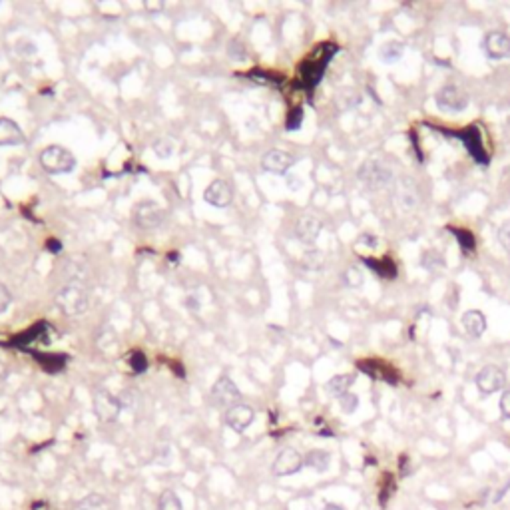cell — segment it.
Instances as JSON below:
<instances>
[{"label":"cell","mask_w":510,"mask_h":510,"mask_svg":"<svg viewBox=\"0 0 510 510\" xmlns=\"http://www.w3.org/2000/svg\"><path fill=\"white\" fill-rule=\"evenodd\" d=\"M38 361L42 363L46 371L54 373V371H60L66 363V355H54V353H48V355H38Z\"/></svg>","instance_id":"484cf974"},{"label":"cell","mask_w":510,"mask_h":510,"mask_svg":"<svg viewBox=\"0 0 510 510\" xmlns=\"http://www.w3.org/2000/svg\"><path fill=\"white\" fill-rule=\"evenodd\" d=\"M329 463H331V456L329 452H325V450H311L307 456H305V465L311 466L313 470L317 472H325L327 468H329Z\"/></svg>","instance_id":"603a6c76"},{"label":"cell","mask_w":510,"mask_h":510,"mask_svg":"<svg viewBox=\"0 0 510 510\" xmlns=\"http://www.w3.org/2000/svg\"><path fill=\"white\" fill-rule=\"evenodd\" d=\"M24 144V134L20 126L10 118H0V148H13Z\"/></svg>","instance_id":"e0dca14e"},{"label":"cell","mask_w":510,"mask_h":510,"mask_svg":"<svg viewBox=\"0 0 510 510\" xmlns=\"http://www.w3.org/2000/svg\"><path fill=\"white\" fill-rule=\"evenodd\" d=\"M339 405H341V411H343V413L351 415V413H355L357 406H359V397L353 395V393H345L343 397H339Z\"/></svg>","instance_id":"1f68e13d"},{"label":"cell","mask_w":510,"mask_h":510,"mask_svg":"<svg viewBox=\"0 0 510 510\" xmlns=\"http://www.w3.org/2000/svg\"><path fill=\"white\" fill-rule=\"evenodd\" d=\"M507 383V375L500 367L496 365H486L484 369H480L477 375V387L482 395H493L496 390H500Z\"/></svg>","instance_id":"30bf717a"},{"label":"cell","mask_w":510,"mask_h":510,"mask_svg":"<svg viewBox=\"0 0 510 510\" xmlns=\"http://www.w3.org/2000/svg\"><path fill=\"white\" fill-rule=\"evenodd\" d=\"M10 303H13V295L8 291V287L0 283V313H4L10 307Z\"/></svg>","instance_id":"d590c367"},{"label":"cell","mask_w":510,"mask_h":510,"mask_svg":"<svg viewBox=\"0 0 510 510\" xmlns=\"http://www.w3.org/2000/svg\"><path fill=\"white\" fill-rule=\"evenodd\" d=\"M151 150L156 151L158 158L165 160V158H170V156L174 154V140H170V138H158V140L154 142Z\"/></svg>","instance_id":"83f0119b"},{"label":"cell","mask_w":510,"mask_h":510,"mask_svg":"<svg viewBox=\"0 0 510 510\" xmlns=\"http://www.w3.org/2000/svg\"><path fill=\"white\" fill-rule=\"evenodd\" d=\"M162 222H164V211H162V208L156 201L146 199V201H140L134 208V224L140 229L150 231V229L160 227Z\"/></svg>","instance_id":"5b68a950"},{"label":"cell","mask_w":510,"mask_h":510,"mask_svg":"<svg viewBox=\"0 0 510 510\" xmlns=\"http://www.w3.org/2000/svg\"><path fill=\"white\" fill-rule=\"evenodd\" d=\"M359 241L363 245H369V247H377V245H379V243H377V238H373V236H361Z\"/></svg>","instance_id":"b9f144b4"},{"label":"cell","mask_w":510,"mask_h":510,"mask_svg":"<svg viewBox=\"0 0 510 510\" xmlns=\"http://www.w3.org/2000/svg\"><path fill=\"white\" fill-rule=\"evenodd\" d=\"M359 180L367 190L381 192V190H387L395 178H393V172H390L389 165L371 160V162H365L359 167Z\"/></svg>","instance_id":"3957f363"},{"label":"cell","mask_w":510,"mask_h":510,"mask_svg":"<svg viewBox=\"0 0 510 510\" xmlns=\"http://www.w3.org/2000/svg\"><path fill=\"white\" fill-rule=\"evenodd\" d=\"M325 510H345L343 507H339V504H333V502H329L327 507H325Z\"/></svg>","instance_id":"7bdbcfd3"},{"label":"cell","mask_w":510,"mask_h":510,"mask_svg":"<svg viewBox=\"0 0 510 510\" xmlns=\"http://www.w3.org/2000/svg\"><path fill=\"white\" fill-rule=\"evenodd\" d=\"M463 329L468 333V337L472 339H479L482 337V333L486 331V317L482 311H477V309H470L463 315Z\"/></svg>","instance_id":"d6986e66"},{"label":"cell","mask_w":510,"mask_h":510,"mask_svg":"<svg viewBox=\"0 0 510 510\" xmlns=\"http://www.w3.org/2000/svg\"><path fill=\"white\" fill-rule=\"evenodd\" d=\"M500 411L504 419H510V390H504V395L500 397Z\"/></svg>","instance_id":"f35d334b"},{"label":"cell","mask_w":510,"mask_h":510,"mask_svg":"<svg viewBox=\"0 0 510 510\" xmlns=\"http://www.w3.org/2000/svg\"><path fill=\"white\" fill-rule=\"evenodd\" d=\"M435 102L443 112H463L468 106V94L459 86H443L436 92Z\"/></svg>","instance_id":"52a82bcc"},{"label":"cell","mask_w":510,"mask_h":510,"mask_svg":"<svg viewBox=\"0 0 510 510\" xmlns=\"http://www.w3.org/2000/svg\"><path fill=\"white\" fill-rule=\"evenodd\" d=\"M371 270L375 271L377 275H381V277H395V265H393V261L390 259H381V261H375V259H363Z\"/></svg>","instance_id":"d4e9b609"},{"label":"cell","mask_w":510,"mask_h":510,"mask_svg":"<svg viewBox=\"0 0 510 510\" xmlns=\"http://www.w3.org/2000/svg\"><path fill=\"white\" fill-rule=\"evenodd\" d=\"M335 52H337V46L323 44L321 48H317L315 56L311 60L301 64V80H303L305 88H315L319 84V80L325 74V68H327L331 56Z\"/></svg>","instance_id":"6da1fadb"},{"label":"cell","mask_w":510,"mask_h":510,"mask_svg":"<svg viewBox=\"0 0 510 510\" xmlns=\"http://www.w3.org/2000/svg\"><path fill=\"white\" fill-rule=\"evenodd\" d=\"M293 164H295V158L283 150H270L261 160L263 170L271 172V174H286Z\"/></svg>","instance_id":"9a60e30c"},{"label":"cell","mask_w":510,"mask_h":510,"mask_svg":"<svg viewBox=\"0 0 510 510\" xmlns=\"http://www.w3.org/2000/svg\"><path fill=\"white\" fill-rule=\"evenodd\" d=\"M46 331H50V325H48L46 321H40V323L32 325L28 331H24V333L16 335L15 341H13V345L26 347V345H31V343H34V341H40V337H44Z\"/></svg>","instance_id":"ffe728a7"},{"label":"cell","mask_w":510,"mask_h":510,"mask_svg":"<svg viewBox=\"0 0 510 510\" xmlns=\"http://www.w3.org/2000/svg\"><path fill=\"white\" fill-rule=\"evenodd\" d=\"M74 510H110V502L102 495H88L76 504Z\"/></svg>","instance_id":"cb8c5ba5"},{"label":"cell","mask_w":510,"mask_h":510,"mask_svg":"<svg viewBox=\"0 0 510 510\" xmlns=\"http://www.w3.org/2000/svg\"><path fill=\"white\" fill-rule=\"evenodd\" d=\"M40 165L48 174H70L74 172V154L62 146H48L40 151Z\"/></svg>","instance_id":"277c9868"},{"label":"cell","mask_w":510,"mask_h":510,"mask_svg":"<svg viewBox=\"0 0 510 510\" xmlns=\"http://www.w3.org/2000/svg\"><path fill=\"white\" fill-rule=\"evenodd\" d=\"M301 124H303V108H293L291 112H289V116H287L286 120V128L287 132H295V130H299Z\"/></svg>","instance_id":"4dcf8cb0"},{"label":"cell","mask_w":510,"mask_h":510,"mask_svg":"<svg viewBox=\"0 0 510 510\" xmlns=\"http://www.w3.org/2000/svg\"><path fill=\"white\" fill-rule=\"evenodd\" d=\"M353 383H355V377L353 375H335L329 383H327V390H329V395L339 399V397H343L345 393H349Z\"/></svg>","instance_id":"44dd1931"},{"label":"cell","mask_w":510,"mask_h":510,"mask_svg":"<svg viewBox=\"0 0 510 510\" xmlns=\"http://www.w3.org/2000/svg\"><path fill=\"white\" fill-rule=\"evenodd\" d=\"M135 399H138V397H135L134 390H124L120 397H118V401H120L122 409H134Z\"/></svg>","instance_id":"74e56055"},{"label":"cell","mask_w":510,"mask_h":510,"mask_svg":"<svg viewBox=\"0 0 510 510\" xmlns=\"http://www.w3.org/2000/svg\"><path fill=\"white\" fill-rule=\"evenodd\" d=\"M450 231L461 240V245L465 249H475V238H472V233H468L466 229H456V227H450Z\"/></svg>","instance_id":"836d02e7"},{"label":"cell","mask_w":510,"mask_h":510,"mask_svg":"<svg viewBox=\"0 0 510 510\" xmlns=\"http://www.w3.org/2000/svg\"><path fill=\"white\" fill-rule=\"evenodd\" d=\"M403 54H405V44H403V42H399V40H389V42H385V44L381 46V50H379L381 60H385V62L401 60V58H403Z\"/></svg>","instance_id":"7402d4cb"},{"label":"cell","mask_w":510,"mask_h":510,"mask_svg":"<svg viewBox=\"0 0 510 510\" xmlns=\"http://www.w3.org/2000/svg\"><path fill=\"white\" fill-rule=\"evenodd\" d=\"M160 510H181V500L174 491H165L160 496Z\"/></svg>","instance_id":"f1b7e54d"},{"label":"cell","mask_w":510,"mask_h":510,"mask_svg":"<svg viewBox=\"0 0 510 510\" xmlns=\"http://www.w3.org/2000/svg\"><path fill=\"white\" fill-rule=\"evenodd\" d=\"M90 295L88 289L82 286L80 281H72L64 286L58 293V305L66 315H80L88 309Z\"/></svg>","instance_id":"7a4b0ae2"},{"label":"cell","mask_w":510,"mask_h":510,"mask_svg":"<svg viewBox=\"0 0 510 510\" xmlns=\"http://www.w3.org/2000/svg\"><path fill=\"white\" fill-rule=\"evenodd\" d=\"M301 263H303V268H307V270L311 271H317L323 268V263H325V257L321 252H317V249H311V252H307V254H303V259H301Z\"/></svg>","instance_id":"4316f807"},{"label":"cell","mask_w":510,"mask_h":510,"mask_svg":"<svg viewBox=\"0 0 510 510\" xmlns=\"http://www.w3.org/2000/svg\"><path fill=\"white\" fill-rule=\"evenodd\" d=\"M303 465H305V459L301 456L299 450L283 449L277 454V459L273 461L271 470H273L275 477H289V475L299 472Z\"/></svg>","instance_id":"ba28073f"},{"label":"cell","mask_w":510,"mask_h":510,"mask_svg":"<svg viewBox=\"0 0 510 510\" xmlns=\"http://www.w3.org/2000/svg\"><path fill=\"white\" fill-rule=\"evenodd\" d=\"M395 206L401 211H413L419 206V192L417 186L409 178H401L397 181L395 190Z\"/></svg>","instance_id":"8fae6325"},{"label":"cell","mask_w":510,"mask_h":510,"mask_svg":"<svg viewBox=\"0 0 510 510\" xmlns=\"http://www.w3.org/2000/svg\"><path fill=\"white\" fill-rule=\"evenodd\" d=\"M122 405L118 401V397L110 395L108 390H98L94 395V413L96 417L102 420V422H112V420L118 419L120 415Z\"/></svg>","instance_id":"9c48e42d"},{"label":"cell","mask_w":510,"mask_h":510,"mask_svg":"<svg viewBox=\"0 0 510 510\" xmlns=\"http://www.w3.org/2000/svg\"><path fill=\"white\" fill-rule=\"evenodd\" d=\"M484 52L491 60H504L510 56V38L502 32H491L484 38Z\"/></svg>","instance_id":"4fadbf2b"},{"label":"cell","mask_w":510,"mask_h":510,"mask_svg":"<svg viewBox=\"0 0 510 510\" xmlns=\"http://www.w3.org/2000/svg\"><path fill=\"white\" fill-rule=\"evenodd\" d=\"M254 419H255V411L247 405L231 406V409H227V413H225V422H227V427H229L231 431H236V433H245V431L252 427Z\"/></svg>","instance_id":"7c38bea8"},{"label":"cell","mask_w":510,"mask_h":510,"mask_svg":"<svg viewBox=\"0 0 510 510\" xmlns=\"http://www.w3.org/2000/svg\"><path fill=\"white\" fill-rule=\"evenodd\" d=\"M130 367H132L134 373H144V371L148 369V359H146V355H144L142 351H132V355H130Z\"/></svg>","instance_id":"d6a6232c"},{"label":"cell","mask_w":510,"mask_h":510,"mask_svg":"<svg viewBox=\"0 0 510 510\" xmlns=\"http://www.w3.org/2000/svg\"><path fill=\"white\" fill-rule=\"evenodd\" d=\"M46 249H48L50 254H60L62 243L58 240H48V243H46Z\"/></svg>","instance_id":"60d3db41"},{"label":"cell","mask_w":510,"mask_h":510,"mask_svg":"<svg viewBox=\"0 0 510 510\" xmlns=\"http://www.w3.org/2000/svg\"><path fill=\"white\" fill-rule=\"evenodd\" d=\"M321 229H323V225L321 222L313 217V215H301L299 220H297V225H295V236H297V240L301 243H315V240L319 238V233H321Z\"/></svg>","instance_id":"2e32d148"},{"label":"cell","mask_w":510,"mask_h":510,"mask_svg":"<svg viewBox=\"0 0 510 510\" xmlns=\"http://www.w3.org/2000/svg\"><path fill=\"white\" fill-rule=\"evenodd\" d=\"M211 397H213L215 405L224 406V409H231V406L240 405L241 401L240 389L229 377H220L215 381V385L211 387Z\"/></svg>","instance_id":"8992f818"},{"label":"cell","mask_w":510,"mask_h":510,"mask_svg":"<svg viewBox=\"0 0 510 510\" xmlns=\"http://www.w3.org/2000/svg\"><path fill=\"white\" fill-rule=\"evenodd\" d=\"M498 241H500V245H502L504 249H509L510 252V220L507 224L500 225V229H498Z\"/></svg>","instance_id":"8d00e7d4"},{"label":"cell","mask_w":510,"mask_h":510,"mask_svg":"<svg viewBox=\"0 0 510 510\" xmlns=\"http://www.w3.org/2000/svg\"><path fill=\"white\" fill-rule=\"evenodd\" d=\"M16 48H18V54L20 56H34L36 54V46L32 44V42H20Z\"/></svg>","instance_id":"ab89813d"},{"label":"cell","mask_w":510,"mask_h":510,"mask_svg":"<svg viewBox=\"0 0 510 510\" xmlns=\"http://www.w3.org/2000/svg\"><path fill=\"white\" fill-rule=\"evenodd\" d=\"M345 279L351 287H359L363 283V273L357 268H349L345 273Z\"/></svg>","instance_id":"e575fe53"},{"label":"cell","mask_w":510,"mask_h":510,"mask_svg":"<svg viewBox=\"0 0 510 510\" xmlns=\"http://www.w3.org/2000/svg\"><path fill=\"white\" fill-rule=\"evenodd\" d=\"M204 197L210 206H215V208H227L233 199V192L229 188V183L224 180H215L211 181L210 186L206 188L204 192Z\"/></svg>","instance_id":"5bb4252c"},{"label":"cell","mask_w":510,"mask_h":510,"mask_svg":"<svg viewBox=\"0 0 510 510\" xmlns=\"http://www.w3.org/2000/svg\"><path fill=\"white\" fill-rule=\"evenodd\" d=\"M456 138H461L463 142L466 144V150L470 151V156L480 162V164H486L488 162V156H486V151L482 148V142H480V134H479V128H468L465 132H461V134H454Z\"/></svg>","instance_id":"ac0fdd59"},{"label":"cell","mask_w":510,"mask_h":510,"mask_svg":"<svg viewBox=\"0 0 510 510\" xmlns=\"http://www.w3.org/2000/svg\"><path fill=\"white\" fill-rule=\"evenodd\" d=\"M227 56H229L231 60L243 62L247 60V50H245V46L241 44L240 40H231V42L227 44Z\"/></svg>","instance_id":"f546056e"}]
</instances>
